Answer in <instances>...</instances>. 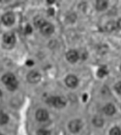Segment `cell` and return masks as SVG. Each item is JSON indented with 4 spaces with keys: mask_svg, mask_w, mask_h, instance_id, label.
I'll return each instance as SVG.
<instances>
[{
    "mask_svg": "<svg viewBox=\"0 0 121 135\" xmlns=\"http://www.w3.org/2000/svg\"><path fill=\"white\" fill-rule=\"evenodd\" d=\"M45 22H46V21H45V20L41 17H37V18L34 19V24H35V26L39 27V28H41V27L43 26Z\"/></svg>",
    "mask_w": 121,
    "mask_h": 135,
    "instance_id": "15",
    "label": "cell"
},
{
    "mask_svg": "<svg viewBox=\"0 0 121 135\" xmlns=\"http://www.w3.org/2000/svg\"><path fill=\"white\" fill-rule=\"evenodd\" d=\"M26 64L28 66H32L33 65V61H32V60H28V61L26 62Z\"/></svg>",
    "mask_w": 121,
    "mask_h": 135,
    "instance_id": "24",
    "label": "cell"
},
{
    "mask_svg": "<svg viewBox=\"0 0 121 135\" xmlns=\"http://www.w3.org/2000/svg\"><path fill=\"white\" fill-rule=\"evenodd\" d=\"M108 7V3L105 0H98L96 2V8L98 10H104Z\"/></svg>",
    "mask_w": 121,
    "mask_h": 135,
    "instance_id": "12",
    "label": "cell"
},
{
    "mask_svg": "<svg viewBox=\"0 0 121 135\" xmlns=\"http://www.w3.org/2000/svg\"><path fill=\"white\" fill-rule=\"evenodd\" d=\"M2 81L6 85H8V84H10L11 83H13L14 81H16V78H15V76H14L13 74L7 73L2 77Z\"/></svg>",
    "mask_w": 121,
    "mask_h": 135,
    "instance_id": "10",
    "label": "cell"
},
{
    "mask_svg": "<svg viewBox=\"0 0 121 135\" xmlns=\"http://www.w3.org/2000/svg\"><path fill=\"white\" fill-rule=\"evenodd\" d=\"M24 32H25V33H26V34L31 33V32H32V26H31V25H27V26L25 27Z\"/></svg>",
    "mask_w": 121,
    "mask_h": 135,
    "instance_id": "22",
    "label": "cell"
},
{
    "mask_svg": "<svg viewBox=\"0 0 121 135\" xmlns=\"http://www.w3.org/2000/svg\"><path fill=\"white\" fill-rule=\"evenodd\" d=\"M40 29H41L42 33L45 34V35H49V34H51L55 30L54 26H53L51 23H48V22H45Z\"/></svg>",
    "mask_w": 121,
    "mask_h": 135,
    "instance_id": "6",
    "label": "cell"
},
{
    "mask_svg": "<svg viewBox=\"0 0 121 135\" xmlns=\"http://www.w3.org/2000/svg\"><path fill=\"white\" fill-rule=\"evenodd\" d=\"M47 103L50 105H53V107L61 108V107H65L66 100L63 97H60V96H51L47 99Z\"/></svg>",
    "mask_w": 121,
    "mask_h": 135,
    "instance_id": "1",
    "label": "cell"
},
{
    "mask_svg": "<svg viewBox=\"0 0 121 135\" xmlns=\"http://www.w3.org/2000/svg\"><path fill=\"white\" fill-rule=\"evenodd\" d=\"M28 81L32 83H36L41 80V74L36 70H32L28 74Z\"/></svg>",
    "mask_w": 121,
    "mask_h": 135,
    "instance_id": "3",
    "label": "cell"
},
{
    "mask_svg": "<svg viewBox=\"0 0 121 135\" xmlns=\"http://www.w3.org/2000/svg\"><path fill=\"white\" fill-rule=\"evenodd\" d=\"M65 81H66V84H67V86L73 88V87H76L77 85H78V81H78V79H77L76 76L69 75L67 78H66Z\"/></svg>",
    "mask_w": 121,
    "mask_h": 135,
    "instance_id": "7",
    "label": "cell"
},
{
    "mask_svg": "<svg viewBox=\"0 0 121 135\" xmlns=\"http://www.w3.org/2000/svg\"><path fill=\"white\" fill-rule=\"evenodd\" d=\"M104 112L105 113L106 115H109V116H111V115L115 114V107L112 105V104H107V105L104 107Z\"/></svg>",
    "mask_w": 121,
    "mask_h": 135,
    "instance_id": "11",
    "label": "cell"
},
{
    "mask_svg": "<svg viewBox=\"0 0 121 135\" xmlns=\"http://www.w3.org/2000/svg\"><path fill=\"white\" fill-rule=\"evenodd\" d=\"M117 28L121 29V19H119L117 22Z\"/></svg>",
    "mask_w": 121,
    "mask_h": 135,
    "instance_id": "23",
    "label": "cell"
},
{
    "mask_svg": "<svg viewBox=\"0 0 121 135\" xmlns=\"http://www.w3.org/2000/svg\"><path fill=\"white\" fill-rule=\"evenodd\" d=\"M36 118L39 121H45L48 118V112L45 109H39L36 112Z\"/></svg>",
    "mask_w": 121,
    "mask_h": 135,
    "instance_id": "9",
    "label": "cell"
},
{
    "mask_svg": "<svg viewBox=\"0 0 121 135\" xmlns=\"http://www.w3.org/2000/svg\"><path fill=\"white\" fill-rule=\"evenodd\" d=\"M120 70H121V66H120Z\"/></svg>",
    "mask_w": 121,
    "mask_h": 135,
    "instance_id": "27",
    "label": "cell"
},
{
    "mask_svg": "<svg viewBox=\"0 0 121 135\" xmlns=\"http://www.w3.org/2000/svg\"><path fill=\"white\" fill-rule=\"evenodd\" d=\"M0 135H4V134H0Z\"/></svg>",
    "mask_w": 121,
    "mask_h": 135,
    "instance_id": "26",
    "label": "cell"
},
{
    "mask_svg": "<svg viewBox=\"0 0 121 135\" xmlns=\"http://www.w3.org/2000/svg\"><path fill=\"white\" fill-rule=\"evenodd\" d=\"M67 59L69 62L74 63V62H76L79 59V53L76 50H69L67 53Z\"/></svg>",
    "mask_w": 121,
    "mask_h": 135,
    "instance_id": "8",
    "label": "cell"
},
{
    "mask_svg": "<svg viewBox=\"0 0 121 135\" xmlns=\"http://www.w3.org/2000/svg\"><path fill=\"white\" fill-rule=\"evenodd\" d=\"M2 21H3V23H4L5 25H8V26H9V25L13 24L14 21H15V16H14L12 13H10V12L6 13L2 17Z\"/></svg>",
    "mask_w": 121,
    "mask_h": 135,
    "instance_id": "4",
    "label": "cell"
},
{
    "mask_svg": "<svg viewBox=\"0 0 121 135\" xmlns=\"http://www.w3.org/2000/svg\"><path fill=\"white\" fill-rule=\"evenodd\" d=\"M49 13H50L51 15H53V13H54V11H53V9H50V10H49Z\"/></svg>",
    "mask_w": 121,
    "mask_h": 135,
    "instance_id": "25",
    "label": "cell"
},
{
    "mask_svg": "<svg viewBox=\"0 0 121 135\" xmlns=\"http://www.w3.org/2000/svg\"><path fill=\"white\" fill-rule=\"evenodd\" d=\"M106 74H107V70H106V69L104 67H102L99 69L98 70V76H100V77H104V76H105Z\"/></svg>",
    "mask_w": 121,
    "mask_h": 135,
    "instance_id": "18",
    "label": "cell"
},
{
    "mask_svg": "<svg viewBox=\"0 0 121 135\" xmlns=\"http://www.w3.org/2000/svg\"><path fill=\"white\" fill-rule=\"evenodd\" d=\"M3 40H4L5 44H7V45H13L16 42L15 34H14L13 32H7V33L4 34V38H3Z\"/></svg>",
    "mask_w": 121,
    "mask_h": 135,
    "instance_id": "5",
    "label": "cell"
},
{
    "mask_svg": "<svg viewBox=\"0 0 121 135\" xmlns=\"http://www.w3.org/2000/svg\"><path fill=\"white\" fill-rule=\"evenodd\" d=\"M37 135H49V131H46V129H38L37 131Z\"/></svg>",
    "mask_w": 121,
    "mask_h": 135,
    "instance_id": "20",
    "label": "cell"
},
{
    "mask_svg": "<svg viewBox=\"0 0 121 135\" xmlns=\"http://www.w3.org/2000/svg\"><path fill=\"white\" fill-rule=\"evenodd\" d=\"M8 121V116L5 113H0V124H6Z\"/></svg>",
    "mask_w": 121,
    "mask_h": 135,
    "instance_id": "16",
    "label": "cell"
},
{
    "mask_svg": "<svg viewBox=\"0 0 121 135\" xmlns=\"http://www.w3.org/2000/svg\"><path fill=\"white\" fill-rule=\"evenodd\" d=\"M115 91L118 93V94H121V81L117 83V84L115 85Z\"/></svg>",
    "mask_w": 121,
    "mask_h": 135,
    "instance_id": "21",
    "label": "cell"
},
{
    "mask_svg": "<svg viewBox=\"0 0 121 135\" xmlns=\"http://www.w3.org/2000/svg\"><path fill=\"white\" fill-rule=\"evenodd\" d=\"M93 123L96 127H102L103 124H104V120L101 117H94L93 119Z\"/></svg>",
    "mask_w": 121,
    "mask_h": 135,
    "instance_id": "14",
    "label": "cell"
},
{
    "mask_svg": "<svg viewBox=\"0 0 121 135\" xmlns=\"http://www.w3.org/2000/svg\"><path fill=\"white\" fill-rule=\"evenodd\" d=\"M81 126H82V124H81V121H80V120L74 119V120H72V121L69 122V129L71 132L75 133V132H78V131L81 129Z\"/></svg>",
    "mask_w": 121,
    "mask_h": 135,
    "instance_id": "2",
    "label": "cell"
},
{
    "mask_svg": "<svg viewBox=\"0 0 121 135\" xmlns=\"http://www.w3.org/2000/svg\"><path fill=\"white\" fill-rule=\"evenodd\" d=\"M7 86H8V90H10V91L15 90V89L18 87V81H17V80H16V81H14L13 83H10V84L7 85Z\"/></svg>",
    "mask_w": 121,
    "mask_h": 135,
    "instance_id": "19",
    "label": "cell"
},
{
    "mask_svg": "<svg viewBox=\"0 0 121 135\" xmlns=\"http://www.w3.org/2000/svg\"><path fill=\"white\" fill-rule=\"evenodd\" d=\"M105 29L108 32H112V31H115L117 29V22H114V21H109L107 22V24L105 25Z\"/></svg>",
    "mask_w": 121,
    "mask_h": 135,
    "instance_id": "13",
    "label": "cell"
},
{
    "mask_svg": "<svg viewBox=\"0 0 121 135\" xmlns=\"http://www.w3.org/2000/svg\"><path fill=\"white\" fill-rule=\"evenodd\" d=\"M110 135H121V131L119 128L114 127L110 131Z\"/></svg>",
    "mask_w": 121,
    "mask_h": 135,
    "instance_id": "17",
    "label": "cell"
}]
</instances>
